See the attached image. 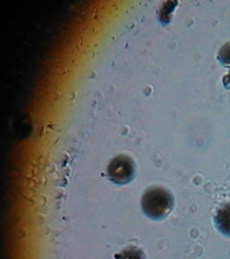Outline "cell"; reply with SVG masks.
<instances>
[{
	"label": "cell",
	"instance_id": "obj_1",
	"mask_svg": "<svg viewBox=\"0 0 230 259\" xmlns=\"http://www.w3.org/2000/svg\"><path fill=\"white\" fill-rule=\"evenodd\" d=\"M142 208L145 214L153 220H161L172 210L173 199L164 188H151L143 196Z\"/></svg>",
	"mask_w": 230,
	"mask_h": 259
},
{
	"label": "cell",
	"instance_id": "obj_2",
	"mask_svg": "<svg viewBox=\"0 0 230 259\" xmlns=\"http://www.w3.org/2000/svg\"><path fill=\"white\" fill-rule=\"evenodd\" d=\"M134 162L127 156L115 157L108 166L109 178L118 185L129 183L134 178Z\"/></svg>",
	"mask_w": 230,
	"mask_h": 259
},
{
	"label": "cell",
	"instance_id": "obj_3",
	"mask_svg": "<svg viewBox=\"0 0 230 259\" xmlns=\"http://www.w3.org/2000/svg\"><path fill=\"white\" fill-rule=\"evenodd\" d=\"M218 230L227 236H230V204L222 208L215 219Z\"/></svg>",
	"mask_w": 230,
	"mask_h": 259
},
{
	"label": "cell",
	"instance_id": "obj_4",
	"mask_svg": "<svg viewBox=\"0 0 230 259\" xmlns=\"http://www.w3.org/2000/svg\"><path fill=\"white\" fill-rule=\"evenodd\" d=\"M116 257L117 259H145L142 251L134 247L125 249Z\"/></svg>",
	"mask_w": 230,
	"mask_h": 259
}]
</instances>
